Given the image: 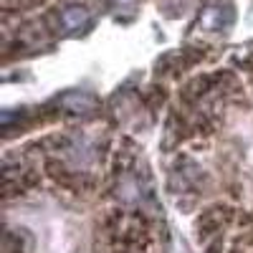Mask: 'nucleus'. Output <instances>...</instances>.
Instances as JSON below:
<instances>
[{"label": "nucleus", "mask_w": 253, "mask_h": 253, "mask_svg": "<svg viewBox=\"0 0 253 253\" xmlns=\"http://www.w3.org/2000/svg\"><path fill=\"white\" fill-rule=\"evenodd\" d=\"M86 10H81V8H69L66 13H63V26H66L69 31H79L84 23H86Z\"/></svg>", "instance_id": "obj_1"}]
</instances>
